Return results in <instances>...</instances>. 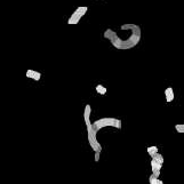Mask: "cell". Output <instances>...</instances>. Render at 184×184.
Masks as SVG:
<instances>
[{"label":"cell","mask_w":184,"mask_h":184,"mask_svg":"<svg viewBox=\"0 0 184 184\" xmlns=\"http://www.w3.org/2000/svg\"><path fill=\"white\" fill-rule=\"evenodd\" d=\"M103 37L107 39L114 48L120 49V50H127V49L134 48L135 46L139 43L141 38H142V30L139 25L133 24V30H131L130 35L126 39H120L115 31L111 29H106L103 33Z\"/></svg>","instance_id":"1"},{"label":"cell","mask_w":184,"mask_h":184,"mask_svg":"<svg viewBox=\"0 0 184 184\" xmlns=\"http://www.w3.org/2000/svg\"><path fill=\"white\" fill-rule=\"evenodd\" d=\"M93 127L97 131L101 130L102 128H106V127H113L115 129H121L122 122L118 118H101V119L93 122Z\"/></svg>","instance_id":"2"},{"label":"cell","mask_w":184,"mask_h":184,"mask_svg":"<svg viewBox=\"0 0 184 184\" xmlns=\"http://www.w3.org/2000/svg\"><path fill=\"white\" fill-rule=\"evenodd\" d=\"M87 10H88V8H87L86 6H80V7H78V8L72 13V15L70 16L67 23H69L70 25H75V24H78L79 21L86 15Z\"/></svg>","instance_id":"3"},{"label":"cell","mask_w":184,"mask_h":184,"mask_svg":"<svg viewBox=\"0 0 184 184\" xmlns=\"http://www.w3.org/2000/svg\"><path fill=\"white\" fill-rule=\"evenodd\" d=\"M90 114H91V106L89 104H87L85 106V110H83V120H85V125L86 126L93 125V122L90 121Z\"/></svg>","instance_id":"4"},{"label":"cell","mask_w":184,"mask_h":184,"mask_svg":"<svg viewBox=\"0 0 184 184\" xmlns=\"http://www.w3.org/2000/svg\"><path fill=\"white\" fill-rule=\"evenodd\" d=\"M165 97H166L167 103H170L175 99V93H174V89L171 87H167L165 89Z\"/></svg>","instance_id":"5"},{"label":"cell","mask_w":184,"mask_h":184,"mask_svg":"<svg viewBox=\"0 0 184 184\" xmlns=\"http://www.w3.org/2000/svg\"><path fill=\"white\" fill-rule=\"evenodd\" d=\"M26 77L30 78V79H33L34 81H39L40 78H41V73L38 72V71H34V70L29 69V70L26 71Z\"/></svg>","instance_id":"6"},{"label":"cell","mask_w":184,"mask_h":184,"mask_svg":"<svg viewBox=\"0 0 184 184\" xmlns=\"http://www.w3.org/2000/svg\"><path fill=\"white\" fill-rule=\"evenodd\" d=\"M161 168H162V163H160V162H158V161H155V160H151V169H152V173L153 171H158V170H161Z\"/></svg>","instance_id":"7"},{"label":"cell","mask_w":184,"mask_h":184,"mask_svg":"<svg viewBox=\"0 0 184 184\" xmlns=\"http://www.w3.org/2000/svg\"><path fill=\"white\" fill-rule=\"evenodd\" d=\"M149 183H150V184H162L163 182H162L158 176L151 174V175L149 176Z\"/></svg>","instance_id":"8"},{"label":"cell","mask_w":184,"mask_h":184,"mask_svg":"<svg viewBox=\"0 0 184 184\" xmlns=\"http://www.w3.org/2000/svg\"><path fill=\"white\" fill-rule=\"evenodd\" d=\"M146 151H147V154L152 158L157 152H158V147L155 146V145H151V146H147V149H146Z\"/></svg>","instance_id":"9"},{"label":"cell","mask_w":184,"mask_h":184,"mask_svg":"<svg viewBox=\"0 0 184 184\" xmlns=\"http://www.w3.org/2000/svg\"><path fill=\"white\" fill-rule=\"evenodd\" d=\"M95 90H96L99 95H105V94H106V91H107L106 87H104L103 85H97V86H96V88H95Z\"/></svg>","instance_id":"10"},{"label":"cell","mask_w":184,"mask_h":184,"mask_svg":"<svg viewBox=\"0 0 184 184\" xmlns=\"http://www.w3.org/2000/svg\"><path fill=\"white\" fill-rule=\"evenodd\" d=\"M152 159L155 160V161H158V162H160V163H163V157L160 153H158V152L152 157Z\"/></svg>","instance_id":"11"},{"label":"cell","mask_w":184,"mask_h":184,"mask_svg":"<svg viewBox=\"0 0 184 184\" xmlns=\"http://www.w3.org/2000/svg\"><path fill=\"white\" fill-rule=\"evenodd\" d=\"M175 129H176L177 133L184 134V123H176L175 125Z\"/></svg>","instance_id":"12"},{"label":"cell","mask_w":184,"mask_h":184,"mask_svg":"<svg viewBox=\"0 0 184 184\" xmlns=\"http://www.w3.org/2000/svg\"><path fill=\"white\" fill-rule=\"evenodd\" d=\"M99 157H101V152L99 151H95V161L96 162L99 160Z\"/></svg>","instance_id":"13"}]
</instances>
